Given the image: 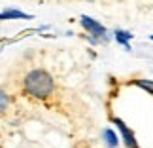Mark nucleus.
I'll return each instance as SVG.
<instances>
[{
    "mask_svg": "<svg viewBox=\"0 0 153 148\" xmlns=\"http://www.w3.org/2000/svg\"><path fill=\"white\" fill-rule=\"evenodd\" d=\"M23 87L28 95L32 97H40V99H45L48 95H51L53 89H55V80L53 76L44 68H34L30 70L25 80H23Z\"/></svg>",
    "mask_w": 153,
    "mask_h": 148,
    "instance_id": "f257e3e1",
    "label": "nucleus"
},
{
    "mask_svg": "<svg viewBox=\"0 0 153 148\" xmlns=\"http://www.w3.org/2000/svg\"><path fill=\"white\" fill-rule=\"evenodd\" d=\"M89 2H91V0H89Z\"/></svg>",
    "mask_w": 153,
    "mask_h": 148,
    "instance_id": "9d476101",
    "label": "nucleus"
},
{
    "mask_svg": "<svg viewBox=\"0 0 153 148\" xmlns=\"http://www.w3.org/2000/svg\"><path fill=\"white\" fill-rule=\"evenodd\" d=\"M104 140H106V144H108V148H117L119 146V137L115 135V131L114 129H104Z\"/></svg>",
    "mask_w": 153,
    "mask_h": 148,
    "instance_id": "39448f33",
    "label": "nucleus"
},
{
    "mask_svg": "<svg viewBox=\"0 0 153 148\" xmlns=\"http://www.w3.org/2000/svg\"><path fill=\"white\" fill-rule=\"evenodd\" d=\"M131 38H132V36H131V32L121 31V29H117V31H115V40H117L119 44H123L127 50H131Z\"/></svg>",
    "mask_w": 153,
    "mask_h": 148,
    "instance_id": "423d86ee",
    "label": "nucleus"
},
{
    "mask_svg": "<svg viewBox=\"0 0 153 148\" xmlns=\"http://www.w3.org/2000/svg\"><path fill=\"white\" fill-rule=\"evenodd\" d=\"M79 21H81V27H83L85 31H89L93 36H104V34H106V27L100 25L98 21H95L93 17H89V15H81Z\"/></svg>",
    "mask_w": 153,
    "mask_h": 148,
    "instance_id": "7ed1b4c3",
    "label": "nucleus"
},
{
    "mask_svg": "<svg viewBox=\"0 0 153 148\" xmlns=\"http://www.w3.org/2000/svg\"><path fill=\"white\" fill-rule=\"evenodd\" d=\"M34 15L30 14H25V11H19V10H6L0 14V19L2 21H8V19H32Z\"/></svg>",
    "mask_w": 153,
    "mask_h": 148,
    "instance_id": "20e7f679",
    "label": "nucleus"
},
{
    "mask_svg": "<svg viewBox=\"0 0 153 148\" xmlns=\"http://www.w3.org/2000/svg\"><path fill=\"white\" fill-rule=\"evenodd\" d=\"M131 84L132 86H136L140 87V89H144V91H148L153 95V80H144V78H136V80H131Z\"/></svg>",
    "mask_w": 153,
    "mask_h": 148,
    "instance_id": "0eeeda50",
    "label": "nucleus"
},
{
    "mask_svg": "<svg viewBox=\"0 0 153 148\" xmlns=\"http://www.w3.org/2000/svg\"><path fill=\"white\" fill-rule=\"evenodd\" d=\"M149 38H151V40H153V34H151V36H149Z\"/></svg>",
    "mask_w": 153,
    "mask_h": 148,
    "instance_id": "1a4fd4ad",
    "label": "nucleus"
},
{
    "mask_svg": "<svg viewBox=\"0 0 153 148\" xmlns=\"http://www.w3.org/2000/svg\"><path fill=\"white\" fill-rule=\"evenodd\" d=\"M111 122H114V125L121 131V135H123V143L127 144V148H140L138 143H136V137H134V133L131 131V129H128V125L121 120V118L111 116Z\"/></svg>",
    "mask_w": 153,
    "mask_h": 148,
    "instance_id": "f03ea898",
    "label": "nucleus"
},
{
    "mask_svg": "<svg viewBox=\"0 0 153 148\" xmlns=\"http://www.w3.org/2000/svg\"><path fill=\"white\" fill-rule=\"evenodd\" d=\"M6 103H8V95H6V93H2V110L6 108Z\"/></svg>",
    "mask_w": 153,
    "mask_h": 148,
    "instance_id": "6e6552de",
    "label": "nucleus"
}]
</instances>
